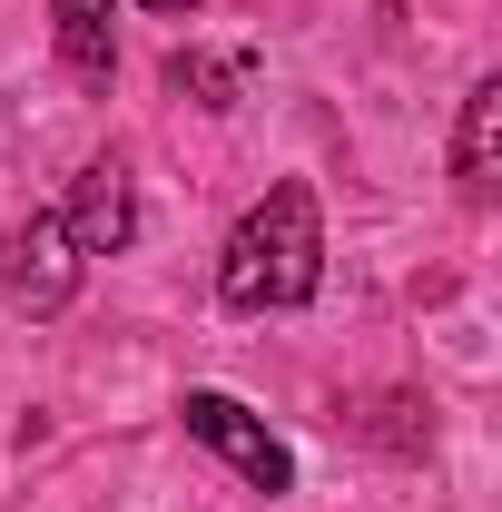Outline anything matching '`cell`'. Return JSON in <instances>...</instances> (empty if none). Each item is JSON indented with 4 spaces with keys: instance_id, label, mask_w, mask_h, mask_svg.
<instances>
[{
    "instance_id": "obj_1",
    "label": "cell",
    "mask_w": 502,
    "mask_h": 512,
    "mask_svg": "<svg viewBox=\"0 0 502 512\" xmlns=\"http://www.w3.org/2000/svg\"><path fill=\"white\" fill-rule=\"evenodd\" d=\"M315 286H325V217H315L306 178H286V188H266L237 217V237L217 256V296L237 316H286V306H306Z\"/></svg>"
},
{
    "instance_id": "obj_2",
    "label": "cell",
    "mask_w": 502,
    "mask_h": 512,
    "mask_svg": "<svg viewBox=\"0 0 502 512\" xmlns=\"http://www.w3.org/2000/svg\"><path fill=\"white\" fill-rule=\"evenodd\" d=\"M178 414H188V434H197L207 453H217V463H237V473H247L256 493H296V453L276 444V434L256 424V414L237 404V394H207V384H197V394L178 404Z\"/></svg>"
},
{
    "instance_id": "obj_3",
    "label": "cell",
    "mask_w": 502,
    "mask_h": 512,
    "mask_svg": "<svg viewBox=\"0 0 502 512\" xmlns=\"http://www.w3.org/2000/svg\"><path fill=\"white\" fill-rule=\"evenodd\" d=\"M60 227H69V247H79V256H119L128 237H138V188H128L119 158H89V168H79Z\"/></svg>"
},
{
    "instance_id": "obj_4",
    "label": "cell",
    "mask_w": 502,
    "mask_h": 512,
    "mask_svg": "<svg viewBox=\"0 0 502 512\" xmlns=\"http://www.w3.org/2000/svg\"><path fill=\"white\" fill-rule=\"evenodd\" d=\"M10 256H20V266H10V296H20L30 316L69 306V286H79V247H69V227H60V217H30Z\"/></svg>"
},
{
    "instance_id": "obj_5",
    "label": "cell",
    "mask_w": 502,
    "mask_h": 512,
    "mask_svg": "<svg viewBox=\"0 0 502 512\" xmlns=\"http://www.w3.org/2000/svg\"><path fill=\"white\" fill-rule=\"evenodd\" d=\"M50 30H60V69L79 89H109L119 69V30H109V0H50Z\"/></svg>"
},
{
    "instance_id": "obj_6",
    "label": "cell",
    "mask_w": 502,
    "mask_h": 512,
    "mask_svg": "<svg viewBox=\"0 0 502 512\" xmlns=\"http://www.w3.org/2000/svg\"><path fill=\"white\" fill-rule=\"evenodd\" d=\"M493 168H502V79H473L463 89V128H453V178H463V197H493Z\"/></svg>"
},
{
    "instance_id": "obj_7",
    "label": "cell",
    "mask_w": 502,
    "mask_h": 512,
    "mask_svg": "<svg viewBox=\"0 0 502 512\" xmlns=\"http://www.w3.org/2000/svg\"><path fill=\"white\" fill-rule=\"evenodd\" d=\"M247 79H256L247 50H178V60H168V89L197 99V109H237V99H247Z\"/></svg>"
},
{
    "instance_id": "obj_8",
    "label": "cell",
    "mask_w": 502,
    "mask_h": 512,
    "mask_svg": "<svg viewBox=\"0 0 502 512\" xmlns=\"http://www.w3.org/2000/svg\"><path fill=\"white\" fill-rule=\"evenodd\" d=\"M148 10H178V20H188V10H197V0H148Z\"/></svg>"
}]
</instances>
